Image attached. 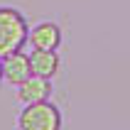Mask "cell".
<instances>
[{"label":"cell","instance_id":"obj_1","mask_svg":"<svg viewBox=\"0 0 130 130\" xmlns=\"http://www.w3.org/2000/svg\"><path fill=\"white\" fill-rule=\"evenodd\" d=\"M29 37L27 20L15 7H0V59L20 52Z\"/></svg>","mask_w":130,"mask_h":130},{"label":"cell","instance_id":"obj_2","mask_svg":"<svg viewBox=\"0 0 130 130\" xmlns=\"http://www.w3.org/2000/svg\"><path fill=\"white\" fill-rule=\"evenodd\" d=\"M20 130H61V110L47 101L25 103V108L17 116Z\"/></svg>","mask_w":130,"mask_h":130},{"label":"cell","instance_id":"obj_3","mask_svg":"<svg viewBox=\"0 0 130 130\" xmlns=\"http://www.w3.org/2000/svg\"><path fill=\"white\" fill-rule=\"evenodd\" d=\"M32 76V64H29V54L25 52H12L3 57V81L12 84V86H20L22 81H27Z\"/></svg>","mask_w":130,"mask_h":130},{"label":"cell","instance_id":"obj_4","mask_svg":"<svg viewBox=\"0 0 130 130\" xmlns=\"http://www.w3.org/2000/svg\"><path fill=\"white\" fill-rule=\"evenodd\" d=\"M27 42L32 44V49H59L61 44V29L54 22H39L37 27L29 29Z\"/></svg>","mask_w":130,"mask_h":130},{"label":"cell","instance_id":"obj_5","mask_svg":"<svg viewBox=\"0 0 130 130\" xmlns=\"http://www.w3.org/2000/svg\"><path fill=\"white\" fill-rule=\"evenodd\" d=\"M17 88V98L22 103H37V101H47L52 93V81L44 79V76H29L27 81H22Z\"/></svg>","mask_w":130,"mask_h":130},{"label":"cell","instance_id":"obj_6","mask_svg":"<svg viewBox=\"0 0 130 130\" xmlns=\"http://www.w3.org/2000/svg\"><path fill=\"white\" fill-rule=\"evenodd\" d=\"M29 64H32V74L35 76L52 79V76H57L61 61H59V54L54 49H35L29 54Z\"/></svg>","mask_w":130,"mask_h":130},{"label":"cell","instance_id":"obj_7","mask_svg":"<svg viewBox=\"0 0 130 130\" xmlns=\"http://www.w3.org/2000/svg\"><path fill=\"white\" fill-rule=\"evenodd\" d=\"M0 81H3V59H0Z\"/></svg>","mask_w":130,"mask_h":130}]
</instances>
